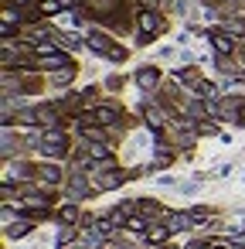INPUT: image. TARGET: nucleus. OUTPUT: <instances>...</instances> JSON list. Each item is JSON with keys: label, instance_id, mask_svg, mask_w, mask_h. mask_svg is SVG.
<instances>
[{"label": "nucleus", "instance_id": "obj_7", "mask_svg": "<svg viewBox=\"0 0 245 249\" xmlns=\"http://www.w3.org/2000/svg\"><path fill=\"white\" fill-rule=\"evenodd\" d=\"M140 28H143V31H153V28H157V21H153L150 14H143V18H140Z\"/></svg>", "mask_w": 245, "mask_h": 249}, {"label": "nucleus", "instance_id": "obj_6", "mask_svg": "<svg viewBox=\"0 0 245 249\" xmlns=\"http://www.w3.org/2000/svg\"><path fill=\"white\" fill-rule=\"evenodd\" d=\"M150 239H153V242L167 239V229H163V225H153V229H150Z\"/></svg>", "mask_w": 245, "mask_h": 249}, {"label": "nucleus", "instance_id": "obj_2", "mask_svg": "<svg viewBox=\"0 0 245 249\" xmlns=\"http://www.w3.org/2000/svg\"><path fill=\"white\" fill-rule=\"evenodd\" d=\"M136 82H140L143 89H150V86L157 82V72H150V69H140V72H136Z\"/></svg>", "mask_w": 245, "mask_h": 249}, {"label": "nucleus", "instance_id": "obj_5", "mask_svg": "<svg viewBox=\"0 0 245 249\" xmlns=\"http://www.w3.org/2000/svg\"><path fill=\"white\" fill-rule=\"evenodd\" d=\"M214 48H218L221 55H228V52H231V41H228V38H214Z\"/></svg>", "mask_w": 245, "mask_h": 249}, {"label": "nucleus", "instance_id": "obj_4", "mask_svg": "<svg viewBox=\"0 0 245 249\" xmlns=\"http://www.w3.org/2000/svg\"><path fill=\"white\" fill-rule=\"evenodd\" d=\"M62 4H65V0H45V4H41V11H45V14H55Z\"/></svg>", "mask_w": 245, "mask_h": 249}, {"label": "nucleus", "instance_id": "obj_3", "mask_svg": "<svg viewBox=\"0 0 245 249\" xmlns=\"http://www.w3.org/2000/svg\"><path fill=\"white\" fill-rule=\"evenodd\" d=\"M85 191H89V188H85V181H82V178H75V181H72V198H85Z\"/></svg>", "mask_w": 245, "mask_h": 249}, {"label": "nucleus", "instance_id": "obj_1", "mask_svg": "<svg viewBox=\"0 0 245 249\" xmlns=\"http://www.w3.org/2000/svg\"><path fill=\"white\" fill-rule=\"evenodd\" d=\"M41 150H48V154H62V150H65V143H62V137H58V133H51V137H48V143H41Z\"/></svg>", "mask_w": 245, "mask_h": 249}]
</instances>
